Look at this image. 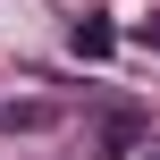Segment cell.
I'll use <instances>...</instances> for the list:
<instances>
[{
    "mask_svg": "<svg viewBox=\"0 0 160 160\" xmlns=\"http://www.w3.org/2000/svg\"><path fill=\"white\" fill-rule=\"evenodd\" d=\"M143 135H152V127H143L135 110H101V118H93V160H127Z\"/></svg>",
    "mask_w": 160,
    "mask_h": 160,
    "instance_id": "obj_1",
    "label": "cell"
},
{
    "mask_svg": "<svg viewBox=\"0 0 160 160\" xmlns=\"http://www.w3.org/2000/svg\"><path fill=\"white\" fill-rule=\"evenodd\" d=\"M42 127H59L51 101H0V135H42Z\"/></svg>",
    "mask_w": 160,
    "mask_h": 160,
    "instance_id": "obj_2",
    "label": "cell"
},
{
    "mask_svg": "<svg viewBox=\"0 0 160 160\" xmlns=\"http://www.w3.org/2000/svg\"><path fill=\"white\" fill-rule=\"evenodd\" d=\"M110 51H118V34L101 17H76V59H110Z\"/></svg>",
    "mask_w": 160,
    "mask_h": 160,
    "instance_id": "obj_3",
    "label": "cell"
},
{
    "mask_svg": "<svg viewBox=\"0 0 160 160\" xmlns=\"http://www.w3.org/2000/svg\"><path fill=\"white\" fill-rule=\"evenodd\" d=\"M152 160H160V135H152Z\"/></svg>",
    "mask_w": 160,
    "mask_h": 160,
    "instance_id": "obj_4",
    "label": "cell"
}]
</instances>
